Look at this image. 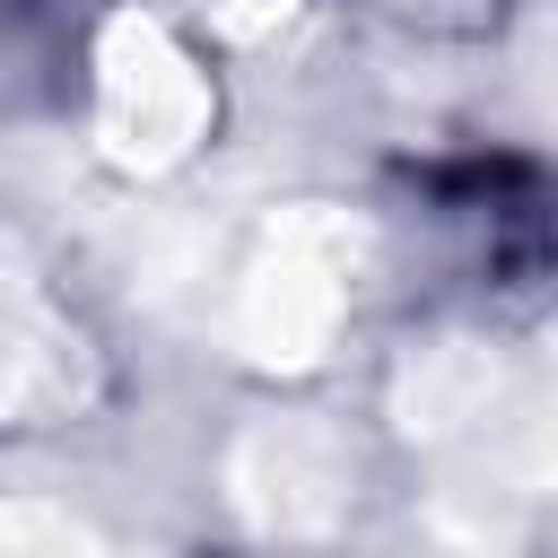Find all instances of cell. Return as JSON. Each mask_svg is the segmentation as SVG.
I'll use <instances>...</instances> for the list:
<instances>
[{"label":"cell","mask_w":558,"mask_h":558,"mask_svg":"<svg viewBox=\"0 0 558 558\" xmlns=\"http://www.w3.org/2000/svg\"><path fill=\"white\" fill-rule=\"evenodd\" d=\"M366 9L392 26H418V35H488L506 0H366Z\"/></svg>","instance_id":"6da1fadb"}]
</instances>
